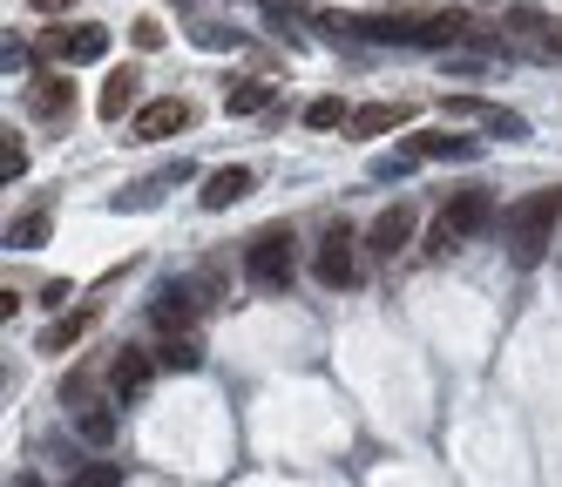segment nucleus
<instances>
[{
	"mask_svg": "<svg viewBox=\"0 0 562 487\" xmlns=\"http://www.w3.org/2000/svg\"><path fill=\"white\" fill-rule=\"evenodd\" d=\"M555 217H562V190H529V196H521L515 211L502 217L508 251H515V264H521V271L542 264V251L555 244Z\"/></svg>",
	"mask_w": 562,
	"mask_h": 487,
	"instance_id": "f257e3e1",
	"label": "nucleus"
},
{
	"mask_svg": "<svg viewBox=\"0 0 562 487\" xmlns=\"http://www.w3.org/2000/svg\"><path fill=\"white\" fill-rule=\"evenodd\" d=\"M367 41H414V48H448L468 34L461 8H434V14H386V21H352Z\"/></svg>",
	"mask_w": 562,
	"mask_h": 487,
	"instance_id": "f03ea898",
	"label": "nucleus"
},
{
	"mask_svg": "<svg viewBox=\"0 0 562 487\" xmlns=\"http://www.w3.org/2000/svg\"><path fill=\"white\" fill-rule=\"evenodd\" d=\"M488 224H495V196H488V190H454V196H448V211H440V224H434V237H427V251H434V258H448L454 244L481 237Z\"/></svg>",
	"mask_w": 562,
	"mask_h": 487,
	"instance_id": "7ed1b4c3",
	"label": "nucleus"
},
{
	"mask_svg": "<svg viewBox=\"0 0 562 487\" xmlns=\"http://www.w3.org/2000/svg\"><path fill=\"white\" fill-rule=\"evenodd\" d=\"M292 271H299V258H292V230L285 224H271V230H258L245 244V278L258 284V292H285Z\"/></svg>",
	"mask_w": 562,
	"mask_h": 487,
	"instance_id": "20e7f679",
	"label": "nucleus"
},
{
	"mask_svg": "<svg viewBox=\"0 0 562 487\" xmlns=\"http://www.w3.org/2000/svg\"><path fill=\"white\" fill-rule=\"evenodd\" d=\"M448 115H454V122H481V129H495L502 143H521V136H529V122H521L515 109L481 102V95H448Z\"/></svg>",
	"mask_w": 562,
	"mask_h": 487,
	"instance_id": "39448f33",
	"label": "nucleus"
},
{
	"mask_svg": "<svg viewBox=\"0 0 562 487\" xmlns=\"http://www.w3.org/2000/svg\"><path fill=\"white\" fill-rule=\"evenodd\" d=\"M177 129H190V102H183V95H164V102H143V109H136L130 143H164V136H177Z\"/></svg>",
	"mask_w": 562,
	"mask_h": 487,
	"instance_id": "423d86ee",
	"label": "nucleus"
},
{
	"mask_svg": "<svg viewBox=\"0 0 562 487\" xmlns=\"http://www.w3.org/2000/svg\"><path fill=\"white\" fill-rule=\"evenodd\" d=\"M312 271H318V284H352V271H359V251H352V230L346 224H333L326 230V244H318V258H312Z\"/></svg>",
	"mask_w": 562,
	"mask_h": 487,
	"instance_id": "0eeeda50",
	"label": "nucleus"
},
{
	"mask_svg": "<svg viewBox=\"0 0 562 487\" xmlns=\"http://www.w3.org/2000/svg\"><path fill=\"white\" fill-rule=\"evenodd\" d=\"M414 244V203H393V211H380L373 217V237H367V251L380 258V264H393L400 251Z\"/></svg>",
	"mask_w": 562,
	"mask_h": 487,
	"instance_id": "6e6552de",
	"label": "nucleus"
},
{
	"mask_svg": "<svg viewBox=\"0 0 562 487\" xmlns=\"http://www.w3.org/2000/svg\"><path fill=\"white\" fill-rule=\"evenodd\" d=\"M149 380H156V359H149V352H136V346L115 352V365H109L115 399H143V393H149Z\"/></svg>",
	"mask_w": 562,
	"mask_h": 487,
	"instance_id": "1a4fd4ad",
	"label": "nucleus"
},
{
	"mask_svg": "<svg viewBox=\"0 0 562 487\" xmlns=\"http://www.w3.org/2000/svg\"><path fill=\"white\" fill-rule=\"evenodd\" d=\"M48 55H61L68 68L102 61V55H109V27H75V34H55V41H48Z\"/></svg>",
	"mask_w": 562,
	"mask_h": 487,
	"instance_id": "9d476101",
	"label": "nucleus"
},
{
	"mask_svg": "<svg viewBox=\"0 0 562 487\" xmlns=\"http://www.w3.org/2000/svg\"><path fill=\"white\" fill-rule=\"evenodd\" d=\"M136 102H143V75H136V68H115V75L102 81V95H95V109H102L109 122H123Z\"/></svg>",
	"mask_w": 562,
	"mask_h": 487,
	"instance_id": "9b49d317",
	"label": "nucleus"
},
{
	"mask_svg": "<svg viewBox=\"0 0 562 487\" xmlns=\"http://www.w3.org/2000/svg\"><path fill=\"white\" fill-rule=\"evenodd\" d=\"M258 190V177L245 170V162H231V170H217L211 183H204V211H231V203H245Z\"/></svg>",
	"mask_w": 562,
	"mask_h": 487,
	"instance_id": "f8f14e48",
	"label": "nucleus"
},
{
	"mask_svg": "<svg viewBox=\"0 0 562 487\" xmlns=\"http://www.w3.org/2000/svg\"><path fill=\"white\" fill-rule=\"evenodd\" d=\"M27 109L42 115V122H61V115H75V89L61 75H34V89H27Z\"/></svg>",
	"mask_w": 562,
	"mask_h": 487,
	"instance_id": "ddd939ff",
	"label": "nucleus"
},
{
	"mask_svg": "<svg viewBox=\"0 0 562 487\" xmlns=\"http://www.w3.org/2000/svg\"><path fill=\"white\" fill-rule=\"evenodd\" d=\"M407 149H414L420 162H468V156H481L474 136H448V129H427V136H414Z\"/></svg>",
	"mask_w": 562,
	"mask_h": 487,
	"instance_id": "4468645a",
	"label": "nucleus"
},
{
	"mask_svg": "<svg viewBox=\"0 0 562 487\" xmlns=\"http://www.w3.org/2000/svg\"><path fill=\"white\" fill-rule=\"evenodd\" d=\"M190 312H196V292H190V284H164V292H156V305H149V318L164 325V332H183Z\"/></svg>",
	"mask_w": 562,
	"mask_h": 487,
	"instance_id": "2eb2a0df",
	"label": "nucleus"
},
{
	"mask_svg": "<svg viewBox=\"0 0 562 487\" xmlns=\"http://www.w3.org/2000/svg\"><path fill=\"white\" fill-rule=\"evenodd\" d=\"M400 122H407V102H367V109H352L346 129H359V136H386V129H400Z\"/></svg>",
	"mask_w": 562,
	"mask_h": 487,
	"instance_id": "dca6fc26",
	"label": "nucleus"
},
{
	"mask_svg": "<svg viewBox=\"0 0 562 487\" xmlns=\"http://www.w3.org/2000/svg\"><path fill=\"white\" fill-rule=\"evenodd\" d=\"M271 102H278V81H237V89L224 95V109H231V115H265Z\"/></svg>",
	"mask_w": 562,
	"mask_h": 487,
	"instance_id": "f3484780",
	"label": "nucleus"
},
{
	"mask_svg": "<svg viewBox=\"0 0 562 487\" xmlns=\"http://www.w3.org/2000/svg\"><path fill=\"white\" fill-rule=\"evenodd\" d=\"M156 365H164V373H196V365H204V346L183 339V332H170L164 346H156Z\"/></svg>",
	"mask_w": 562,
	"mask_h": 487,
	"instance_id": "a211bd4d",
	"label": "nucleus"
},
{
	"mask_svg": "<svg viewBox=\"0 0 562 487\" xmlns=\"http://www.w3.org/2000/svg\"><path fill=\"white\" fill-rule=\"evenodd\" d=\"M75 427H82L89 446H109L115 440V414H109V406H82V420H75Z\"/></svg>",
	"mask_w": 562,
	"mask_h": 487,
	"instance_id": "6ab92c4d",
	"label": "nucleus"
},
{
	"mask_svg": "<svg viewBox=\"0 0 562 487\" xmlns=\"http://www.w3.org/2000/svg\"><path fill=\"white\" fill-rule=\"evenodd\" d=\"M339 122H352V109H346L339 95H318V102L305 109V129H339Z\"/></svg>",
	"mask_w": 562,
	"mask_h": 487,
	"instance_id": "aec40b11",
	"label": "nucleus"
},
{
	"mask_svg": "<svg viewBox=\"0 0 562 487\" xmlns=\"http://www.w3.org/2000/svg\"><path fill=\"white\" fill-rule=\"evenodd\" d=\"M42 237H48V217H42V211L8 224V244H14V251H42Z\"/></svg>",
	"mask_w": 562,
	"mask_h": 487,
	"instance_id": "412c9836",
	"label": "nucleus"
},
{
	"mask_svg": "<svg viewBox=\"0 0 562 487\" xmlns=\"http://www.w3.org/2000/svg\"><path fill=\"white\" fill-rule=\"evenodd\" d=\"M82 332H89V312H75V318H61V325H48V332H42V352H68Z\"/></svg>",
	"mask_w": 562,
	"mask_h": 487,
	"instance_id": "4be33fe9",
	"label": "nucleus"
},
{
	"mask_svg": "<svg viewBox=\"0 0 562 487\" xmlns=\"http://www.w3.org/2000/svg\"><path fill=\"white\" fill-rule=\"evenodd\" d=\"M68 487H123V461H95V467H82Z\"/></svg>",
	"mask_w": 562,
	"mask_h": 487,
	"instance_id": "5701e85b",
	"label": "nucleus"
},
{
	"mask_svg": "<svg viewBox=\"0 0 562 487\" xmlns=\"http://www.w3.org/2000/svg\"><path fill=\"white\" fill-rule=\"evenodd\" d=\"M414 162H420L414 149H393V156H373V177H380V183H393V177H407Z\"/></svg>",
	"mask_w": 562,
	"mask_h": 487,
	"instance_id": "b1692460",
	"label": "nucleus"
},
{
	"mask_svg": "<svg viewBox=\"0 0 562 487\" xmlns=\"http://www.w3.org/2000/svg\"><path fill=\"white\" fill-rule=\"evenodd\" d=\"M21 170H27V149H21V143L8 136V143H0V177H8V183H14Z\"/></svg>",
	"mask_w": 562,
	"mask_h": 487,
	"instance_id": "393cba45",
	"label": "nucleus"
},
{
	"mask_svg": "<svg viewBox=\"0 0 562 487\" xmlns=\"http://www.w3.org/2000/svg\"><path fill=\"white\" fill-rule=\"evenodd\" d=\"M130 41H136L143 55H149V48H164V21H149V14H143V21L130 27Z\"/></svg>",
	"mask_w": 562,
	"mask_h": 487,
	"instance_id": "a878e982",
	"label": "nucleus"
},
{
	"mask_svg": "<svg viewBox=\"0 0 562 487\" xmlns=\"http://www.w3.org/2000/svg\"><path fill=\"white\" fill-rule=\"evenodd\" d=\"M196 41L204 48H237V27H196Z\"/></svg>",
	"mask_w": 562,
	"mask_h": 487,
	"instance_id": "bb28decb",
	"label": "nucleus"
},
{
	"mask_svg": "<svg viewBox=\"0 0 562 487\" xmlns=\"http://www.w3.org/2000/svg\"><path fill=\"white\" fill-rule=\"evenodd\" d=\"M27 8H34V14H68L75 0H27Z\"/></svg>",
	"mask_w": 562,
	"mask_h": 487,
	"instance_id": "cd10ccee",
	"label": "nucleus"
},
{
	"mask_svg": "<svg viewBox=\"0 0 562 487\" xmlns=\"http://www.w3.org/2000/svg\"><path fill=\"white\" fill-rule=\"evenodd\" d=\"M14 487H42V480H34V474H21V480H14Z\"/></svg>",
	"mask_w": 562,
	"mask_h": 487,
	"instance_id": "c85d7f7f",
	"label": "nucleus"
}]
</instances>
